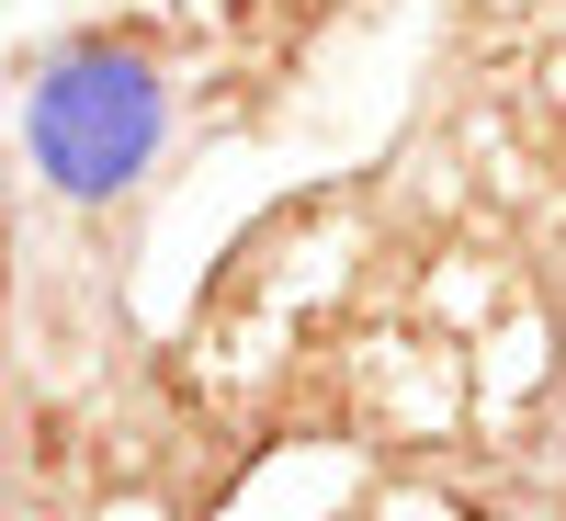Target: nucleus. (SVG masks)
<instances>
[{"label": "nucleus", "mask_w": 566, "mask_h": 521, "mask_svg": "<svg viewBox=\"0 0 566 521\" xmlns=\"http://www.w3.org/2000/svg\"><path fill=\"white\" fill-rule=\"evenodd\" d=\"M170 69L148 34H69L34 58V91H23V159L57 205H125L136 181L170 159Z\"/></svg>", "instance_id": "1"}]
</instances>
